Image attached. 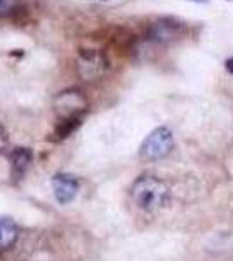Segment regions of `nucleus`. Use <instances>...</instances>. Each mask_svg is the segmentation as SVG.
Masks as SVG:
<instances>
[{
    "mask_svg": "<svg viewBox=\"0 0 233 261\" xmlns=\"http://www.w3.org/2000/svg\"><path fill=\"white\" fill-rule=\"evenodd\" d=\"M197 2H204V0H197Z\"/></svg>",
    "mask_w": 233,
    "mask_h": 261,
    "instance_id": "9d476101",
    "label": "nucleus"
},
{
    "mask_svg": "<svg viewBox=\"0 0 233 261\" xmlns=\"http://www.w3.org/2000/svg\"><path fill=\"white\" fill-rule=\"evenodd\" d=\"M106 61L101 54L94 51H89L87 54H82L79 59V73L82 79L85 80H94L101 77L106 72Z\"/></svg>",
    "mask_w": 233,
    "mask_h": 261,
    "instance_id": "20e7f679",
    "label": "nucleus"
},
{
    "mask_svg": "<svg viewBox=\"0 0 233 261\" xmlns=\"http://www.w3.org/2000/svg\"><path fill=\"white\" fill-rule=\"evenodd\" d=\"M52 190L61 204H68L79 193V179L70 174H58L52 179Z\"/></svg>",
    "mask_w": 233,
    "mask_h": 261,
    "instance_id": "39448f33",
    "label": "nucleus"
},
{
    "mask_svg": "<svg viewBox=\"0 0 233 261\" xmlns=\"http://www.w3.org/2000/svg\"><path fill=\"white\" fill-rule=\"evenodd\" d=\"M226 70L230 72V73H233V58L226 61Z\"/></svg>",
    "mask_w": 233,
    "mask_h": 261,
    "instance_id": "1a4fd4ad",
    "label": "nucleus"
},
{
    "mask_svg": "<svg viewBox=\"0 0 233 261\" xmlns=\"http://www.w3.org/2000/svg\"><path fill=\"white\" fill-rule=\"evenodd\" d=\"M130 197L141 211L153 213L169 201V188L162 179L155 176H141L130 186Z\"/></svg>",
    "mask_w": 233,
    "mask_h": 261,
    "instance_id": "f257e3e1",
    "label": "nucleus"
},
{
    "mask_svg": "<svg viewBox=\"0 0 233 261\" xmlns=\"http://www.w3.org/2000/svg\"><path fill=\"white\" fill-rule=\"evenodd\" d=\"M6 148H7V133H6V129L0 125V153H2Z\"/></svg>",
    "mask_w": 233,
    "mask_h": 261,
    "instance_id": "6e6552de",
    "label": "nucleus"
},
{
    "mask_svg": "<svg viewBox=\"0 0 233 261\" xmlns=\"http://www.w3.org/2000/svg\"><path fill=\"white\" fill-rule=\"evenodd\" d=\"M173 148H174L173 133L167 127H158L143 141L140 155L145 160H158V158H163L165 155H169Z\"/></svg>",
    "mask_w": 233,
    "mask_h": 261,
    "instance_id": "f03ea898",
    "label": "nucleus"
},
{
    "mask_svg": "<svg viewBox=\"0 0 233 261\" xmlns=\"http://www.w3.org/2000/svg\"><path fill=\"white\" fill-rule=\"evenodd\" d=\"M18 239V226L11 218L0 216V249H7Z\"/></svg>",
    "mask_w": 233,
    "mask_h": 261,
    "instance_id": "423d86ee",
    "label": "nucleus"
},
{
    "mask_svg": "<svg viewBox=\"0 0 233 261\" xmlns=\"http://www.w3.org/2000/svg\"><path fill=\"white\" fill-rule=\"evenodd\" d=\"M30 160H31V153L28 148H16L14 152L11 153V164L16 174H21L24 167L30 164Z\"/></svg>",
    "mask_w": 233,
    "mask_h": 261,
    "instance_id": "0eeeda50",
    "label": "nucleus"
},
{
    "mask_svg": "<svg viewBox=\"0 0 233 261\" xmlns=\"http://www.w3.org/2000/svg\"><path fill=\"white\" fill-rule=\"evenodd\" d=\"M54 108L63 120H79V115L87 108V101L82 96V92L72 89V91L59 92L54 100Z\"/></svg>",
    "mask_w": 233,
    "mask_h": 261,
    "instance_id": "7ed1b4c3",
    "label": "nucleus"
}]
</instances>
